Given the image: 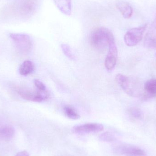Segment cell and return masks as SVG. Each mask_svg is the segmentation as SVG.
I'll list each match as a JSON object with an SVG mask.
<instances>
[{
  "label": "cell",
  "instance_id": "obj_1",
  "mask_svg": "<svg viewBox=\"0 0 156 156\" xmlns=\"http://www.w3.org/2000/svg\"><path fill=\"white\" fill-rule=\"evenodd\" d=\"M115 81L126 93L133 97L142 98L144 94V85L138 79L118 74Z\"/></svg>",
  "mask_w": 156,
  "mask_h": 156
},
{
  "label": "cell",
  "instance_id": "obj_2",
  "mask_svg": "<svg viewBox=\"0 0 156 156\" xmlns=\"http://www.w3.org/2000/svg\"><path fill=\"white\" fill-rule=\"evenodd\" d=\"M115 39L112 33L108 28L101 27L95 28L91 34L90 41L94 48L103 51L109 47V44Z\"/></svg>",
  "mask_w": 156,
  "mask_h": 156
},
{
  "label": "cell",
  "instance_id": "obj_3",
  "mask_svg": "<svg viewBox=\"0 0 156 156\" xmlns=\"http://www.w3.org/2000/svg\"><path fill=\"white\" fill-rule=\"evenodd\" d=\"M17 93L23 99L27 101L41 102L47 100L49 97V94L46 90H35L26 88H17Z\"/></svg>",
  "mask_w": 156,
  "mask_h": 156
},
{
  "label": "cell",
  "instance_id": "obj_4",
  "mask_svg": "<svg viewBox=\"0 0 156 156\" xmlns=\"http://www.w3.org/2000/svg\"><path fill=\"white\" fill-rule=\"evenodd\" d=\"M147 27V24H146L143 26L131 28L128 30L124 37L126 44L129 47L136 45L143 39Z\"/></svg>",
  "mask_w": 156,
  "mask_h": 156
},
{
  "label": "cell",
  "instance_id": "obj_5",
  "mask_svg": "<svg viewBox=\"0 0 156 156\" xmlns=\"http://www.w3.org/2000/svg\"><path fill=\"white\" fill-rule=\"evenodd\" d=\"M10 37L14 42L16 48L22 53H29L33 48V41L28 35L13 33L10 34Z\"/></svg>",
  "mask_w": 156,
  "mask_h": 156
},
{
  "label": "cell",
  "instance_id": "obj_6",
  "mask_svg": "<svg viewBox=\"0 0 156 156\" xmlns=\"http://www.w3.org/2000/svg\"><path fill=\"white\" fill-rule=\"evenodd\" d=\"M104 128L103 125L101 124L89 123L74 126L72 128V132L78 134L94 133L101 132Z\"/></svg>",
  "mask_w": 156,
  "mask_h": 156
},
{
  "label": "cell",
  "instance_id": "obj_7",
  "mask_svg": "<svg viewBox=\"0 0 156 156\" xmlns=\"http://www.w3.org/2000/svg\"><path fill=\"white\" fill-rule=\"evenodd\" d=\"M115 152L118 154L125 156H146V153L142 148L136 146L122 144L115 148Z\"/></svg>",
  "mask_w": 156,
  "mask_h": 156
},
{
  "label": "cell",
  "instance_id": "obj_8",
  "mask_svg": "<svg viewBox=\"0 0 156 156\" xmlns=\"http://www.w3.org/2000/svg\"><path fill=\"white\" fill-rule=\"evenodd\" d=\"M108 48V53L105 61V66L107 70H112L115 67L118 56V50L115 40L110 42Z\"/></svg>",
  "mask_w": 156,
  "mask_h": 156
},
{
  "label": "cell",
  "instance_id": "obj_9",
  "mask_svg": "<svg viewBox=\"0 0 156 156\" xmlns=\"http://www.w3.org/2000/svg\"><path fill=\"white\" fill-rule=\"evenodd\" d=\"M156 97V78L147 81L144 84V94L142 99H151Z\"/></svg>",
  "mask_w": 156,
  "mask_h": 156
},
{
  "label": "cell",
  "instance_id": "obj_10",
  "mask_svg": "<svg viewBox=\"0 0 156 156\" xmlns=\"http://www.w3.org/2000/svg\"><path fill=\"white\" fill-rule=\"evenodd\" d=\"M15 134L14 128L9 125H0V139L9 141L13 138Z\"/></svg>",
  "mask_w": 156,
  "mask_h": 156
},
{
  "label": "cell",
  "instance_id": "obj_11",
  "mask_svg": "<svg viewBox=\"0 0 156 156\" xmlns=\"http://www.w3.org/2000/svg\"><path fill=\"white\" fill-rule=\"evenodd\" d=\"M116 5L124 18L129 19L132 17L133 14V8L129 3L121 1L117 3Z\"/></svg>",
  "mask_w": 156,
  "mask_h": 156
},
{
  "label": "cell",
  "instance_id": "obj_12",
  "mask_svg": "<svg viewBox=\"0 0 156 156\" xmlns=\"http://www.w3.org/2000/svg\"><path fill=\"white\" fill-rule=\"evenodd\" d=\"M53 1L61 12L67 16L71 14V0H53Z\"/></svg>",
  "mask_w": 156,
  "mask_h": 156
},
{
  "label": "cell",
  "instance_id": "obj_13",
  "mask_svg": "<svg viewBox=\"0 0 156 156\" xmlns=\"http://www.w3.org/2000/svg\"><path fill=\"white\" fill-rule=\"evenodd\" d=\"M34 66L32 61L26 60L23 62L19 67V73L22 76H27L34 71Z\"/></svg>",
  "mask_w": 156,
  "mask_h": 156
},
{
  "label": "cell",
  "instance_id": "obj_14",
  "mask_svg": "<svg viewBox=\"0 0 156 156\" xmlns=\"http://www.w3.org/2000/svg\"><path fill=\"white\" fill-rule=\"evenodd\" d=\"M128 115L130 118L134 121L141 120L144 118V113L143 111L136 107H132L128 110Z\"/></svg>",
  "mask_w": 156,
  "mask_h": 156
},
{
  "label": "cell",
  "instance_id": "obj_15",
  "mask_svg": "<svg viewBox=\"0 0 156 156\" xmlns=\"http://www.w3.org/2000/svg\"><path fill=\"white\" fill-rule=\"evenodd\" d=\"M64 112L65 115L69 118L72 120H77L80 118V115L77 112L74 107L71 105H66L64 107Z\"/></svg>",
  "mask_w": 156,
  "mask_h": 156
},
{
  "label": "cell",
  "instance_id": "obj_16",
  "mask_svg": "<svg viewBox=\"0 0 156 156\" xmlns=\"http://www.w3.org/2000/svg\"><path fill=\"white\" fill-rule=\"evenodd\" d=\"M99 138L101 141L105 142H112L116 139L114 134L110 132L103 133L100 136Z\"/></svg>",
  "mask_w": 156,
  "mask_h": 156
},
{
  "label": "cell",
  "instance_id": "obj_17",
  "mask_svg": "<svg viewBox=\"0 0 156 156\" xmlns=\"http://www.w3.org/2000/svg\"><path fill=\"white\" fill-rule=\"evenodd\" d=\"M61 47L63 53L68 58L72 60L75 59V57L69 45L67 44H61Z\"/></svg>",
  "mask_w": 156,
  "mask_h": 156
},
{
  "label": "cell",
  "instance_id": "obj_18",
  "mask_svg": "<svg viewBox=\"0 0 156 156\" xmlns=\"http://www.w3.org/2000/svg\"><path fill=\"white\" fill-rule=\"evenodd\" d=\"M34 83L35 85L37 88V90L42 91H44L46 90L45 85L39 80H37V79L34 80Z\"/></svg>",
  "mask_w": 156,
  "mask_h": 156
},
{
  "label": "cell",
  "instance_id": "obj_19",
  "mask_svg": "<svg viewBox=\"0 0 156 156\" xmlns=\"http://www.w3.org/2000/svg\"><path fill=\"white\" fill-rule=\"evenodd\" d=\"M15 156H30L28 152L26 151H21L17 153Z\"/></svg>",
  "mask_w": 156,
  "mask_h": 156
},
{
  "label": "cell",
  "instance_id": "obj_20",
  "mask_svg": "<svg viewBox=\"0 0 156 156\" xmlns=\"http://www.w3.org/2000/svg\"></svg>",
  "mask_w": 156,
  "mask_h": 156
},
{
  "label": "cell",
  "instance_id": "obj_21",
  "mask_svg": "<svg viewBox=\"0 0 156 156\" xmlns=\"http://www.w3.org/2000/svg\"></svg>",
  "mask_w": 156,
  "mask_h": 156
}]
</instances>
